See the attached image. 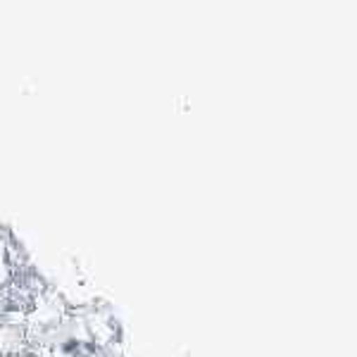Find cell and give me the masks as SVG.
Returning a JSON list of instances; mask_svg holds the SVG:
<instances>
[{"label":"cell","mask_w":357,"mask_h":357,"mask_svg":"<svg viewBox=\"0 0 357 357\" xmlns=\"http://www.w3.org/2000/svg\"><path fill=\"white\" fill-rule=\"evenodd\" d=\"M15 236H17V234H15V229L10 227V224H0V248L8 245L10 241L15 238Z\"/></svg>","instance_id":"cell-2"},{"label":"cell","mask_w":357,"mask_h":357,"mask_svg":"<svg viewBox=\"0 0 357 357\" xmlns=\"http://www.w3.org/2000/svg\"><path fill=\"white\" fill-rule=\"evenodd\" d=\"M93 357H124V348L117 343H112V341H107V343L96 345Z\"/></svg>","instance_id":"cell-1"}]
</instances>
